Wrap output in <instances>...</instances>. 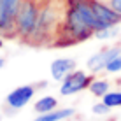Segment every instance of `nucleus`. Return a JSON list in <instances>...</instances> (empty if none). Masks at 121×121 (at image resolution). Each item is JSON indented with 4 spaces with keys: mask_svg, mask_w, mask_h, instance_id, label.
<instances>
[{
    "mask_svg": "<svg viewBox=\"0 0 121 121\" xmlns=\"http://www.w3.org/2000/svg\"><path fill=\"white\" fill-rule=\"evenodd\" d=\"M114 35H116L114 26H107V28H102V30L95 32V37H97V39H109V37H114Z\"/></svg>",
    "mask_w": 121,
    "mask_h": 121,
    "instance_id": "obj_15",
    "label": "nucleus"
},
{
    "mask_svg": "<svg viewBox=\"0 0 121 121\" xmlns=\"http://www.w3.org/2000/svg\"><path fill=\"white\" fill-rule=\"evenodd\" d=\"M74 109H55V111H49V112H44V114L37 116L33 121H63L70 116H74Z\"/></svg>",
    "mask_w": 121,
    "mask_h": 121,
    "instance_id": "obj_10",
    "label": "nucleus"
},
{
    "mask_svg": "<svg viewBox=\"0 0 121 121\" xmlns=\"http://www.w3.org/2000/svg\"><path fill=\"white\" fill-rule=\"evenodd\" d=\"M0 121H2V119H0Z\"/></svg>",
    "mask_w": 121,
    "mask_h": 121,
    "instance_id": "obj_20",
    "label": "nucleus"
},
{
    "mask_svg": "<svg viewBox=\"0 0 121 121\" xmlns=\"http://www.w3.org/2000/svg\"><path fill=\"white\" fill-rule=\"evenodd\" d=\"M105 70H109V72H119L121 70V55L112 58L109 63L105 65Z\"/></svg>",
    "mask_w": 121,
    "mask_h": 121,
    "instance_id": "obj_14",
    "label": "nucleus"
},
{
    "mask_svg": "<svg viewBox=\"0 0 121 121\" xmlns=\"http://www.w3.org/2000/svg\"><path fill=\"white\" fill-rule=\"evenodd\" d=\"M4 65H5V60H4V58H0V69H4Z\"/></svg>",
    "mask_w": 121,
    "mask_h": 121,
    "instance_id": "obj_18",
    "label": "nucleus"
},
{
    "mask_svg": "<svg viewBox=\"0 0 121 121\" xmlns=\"http://www.w3.org/2000/svg\"><path fill=\"white\" fill-rule=\"evenodd\" d=\"M72 70H76V60L72 58H58L51 63V76L55 81H63Z\"/></svg>",
    "mask_w": 121,
    "mask_h": 121,
    "instance_id": "obj_9",
    "label": "nucleus"
},
{
    "mask_svg": "<svg viewBox=\"0 0 121 121\" xmlns=\"http://www.w3.org/2000/svg\"><path fill=\"white\" fill-rule=\"evenodd\" d=\"M93 79H95L93 76H88V74L82 72V70H72L69 76L63 77L61 86H60V93L63 95V97H67V95H76L79 91L90 88Z\"/></svg>",
    "mask_w": 121,
    "mask_h": 121,
    "instance_id": "obj_5",
    "label": "nucleus"
},
{
    "mask_svg": "<svg viewBox=\"0 0 121 121\" xmlns=\"http://www.w3.org/2000/svg\"><path fill=\"white\" fill-rule=\"evenodd\" d=\"M109 5L116 12H119V14H121V0H109Z\"/></svg>",
    "mask_w": 121,
    "mask_h": 121,
    "instance_id": "obj_17",
    "label": "nucleus"
},
{
    "mask_svg": "<svg viewBox=\"0 0 121 121\" xmlns=\"http://www.w3.org/2000/svg\"><path fill=\"white\" fill-rule=\"evenodd\" d=\"M21 0H0V35L16 39V14Z\"/></svg>",
    "mask_w": 121,
    "mask_h": 121,
    "instance_id": "obj_4",
    "label": "nucleus"
},
{
    "mask_svg": "<svg viewBox=\"0 0 121 121\" xmlns=\"http://www.w3.org/2000/svg\"><path fill=\"white\" fill-rule=\"evenodd\" d=\"M93 35L95 32L82 18V12L79 9L77 2L76 0H65L63 21L60 25V30H58V35L53 46L65 48V46H72V44L82 42V40H88Z\"/></svg>",
    "mask_w": 121,
    "mask_h": 121,
    "instance_id": "obj_2",
    "label": "nucleus"
},
{
    "mask_svg": "<svg viewBox=\"0 0 121 121\" xmlns=\"http://www.w3.org/2000/svg\"><path fill=\"white\" fill-rule=\"evenodd\" d=\"M0 48H4V37L0 35Z\"/></svg>",
    "mask_w": 121,
    "mask_h": 121,
    "instance_id": "obj_19",
    "label": "nucleus"
},
{
    "mask_svg": "<svg viewBox=\"0 0 121 121\" xmlns=\"http://www.w3.org/2000/svg\"><path fill=\"white\" fill-rule=\"evenodd\" d=\"M118 55H121V48H118V46L116 48H104L102 51H98L97 55H93L88 60V69L97 74V72L105 69V65Z\"/></svg>",
    "mask_w": 121,
    "mask_h": 121,
    "instance_id": "obj_8",
    "label": "nucleus"
},
{
    "mask_svg": "<svg viewBox=\"0 0 121 121\" xmlns=\"http://www.w3.org/2000/svg\"><path fill=\"white\" fill-rule=\"evenodd\" d=\"M65 14V0H44L35 28L28 37L30 46H53Z\"/></svg>",
    "mask_w": 121,
    "mask_h": 121,
    "instance_id": "obj_1",
    "label": "nucleus"
},
{
    "mask_svg": "<svg viewBox=\"0 0 121 121\" xmlns=\"http://www.w3.org/2000/svg\"><path fill=\"white\" fill-rule=\"evenodd\" d=\"M88 2H90L91 9L95 12V16H97L105 26H116V25L121 21V14L116 12L111 5H105V4H102L100 0H88Z\"/></svg>",
    "mask_w": 121,
    "mask_h": 121,
    "instance_id": "obj_7",
    "label": "nucleus"
},
{
    "mask_svg": "<svg viewBox=\"0 0 121 121\" xmlns=\"http://www.w3.org/2000/svg\"><path fill=\"white\" fill-rule=\"evenodd\" d=\"M102 98H104L102 102L105 104V105H109L111 109H112V107H119L121 105V93H119V91H111V93L107 91Z\"/></svg>",
    "mask_w": 121,
    "mask_h": 121,
    "instance_id": "obj_13",
    "label": "nucleus"
},
{
    "mask_svg": "<svg viewBox=\"0 0 121 121\" xmlns=\"http://www.w3.org/2000/svg\"><path fill=\"white\" fill-rule=\"evenodd\" d=\"M109 88H111V86H109V82H107V81H102V79H93L88 90L95 95V97H104V95L109 91Z\"/></svg>",
    "mask_w": 121,
    "mask_h": 121,
    "instance_id": "obj_12",
    "label": "nucleus"
},
{
    "mask_svg": "<svg viewBox=\"0 0 121 121\" xmlns=\"http://www.w3.org/2000/svg\"><path fill=\"white\" fill-rule=\"evenodd\" d=\"M42 2L44 0H21L16 14V39L19 42H26L32 35Z\"/></svg>",
    "mask_w": 121,
    "mask_h": 121,
    "instance_id": "obj_3",
    "label": "nucleus"
},
{
    "mask_svg": "<svg viewBox=\"0 0 121 121\" xmlns=\"http://www.w3.org/2000/svg\"><path fill=\"white\" fill-rule=\"evenodd\" d=\"M58 107V100L55 97H42L40 100H37L33 109H35L39 114H44V112H49V111H55Z\"/></svg>",
    "mask_w": 121,
    "mask_h": 121,
    "instance_id": "obj_11",
    "label": "nucleus"
},
{
    "mask_svg": "<svg viewBox=\"0 0 121 121\" xmlns=\"http://www.w3.org/2000/svg\"><path fill=\"white\" fill-rule=\"evenodd\" d=\"M35 90L37 88L33 84H25V86H19V88L12 90L5 98L7 107H11V109H21V107H25L33 98Z\"/></svg>",
    "mask_w": 121,
    "mask_h": 121,
    "instance_id": "obj_6",
    "label": "nucleus"
},
{
    "mask_svg": "<svg viewBox=\"0 0 121 121\" xmlns=\"http://www.w3.org/2000/svg\"><path fill=\"white\" fill-rule=\"evenodd\" d=\"M91 111H93L95 114H100V116H102V114H107V112L111 111V107L105 105L104 102H98V104H95V105H93V109H91Z\"/></svg>",
    "mask_w": 121,
    "mask_h": 121,
    "instance_id": "obj_16",
    "label": "nucleus"
}]
</instances>
